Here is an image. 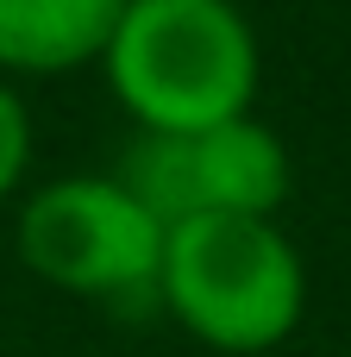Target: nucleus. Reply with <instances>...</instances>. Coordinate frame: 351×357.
<instances>
[{
	"label": "nucleus",
	"instance_id": "6",
	"mask_svg": "<svg viewBox=\"0 0 351 357\" xmlns=\"http://www.w3.org/2000/svg\"><path fill=\"white\" fill-rule=\"evenodd\" d=\"M25 157H31V119H25L19 94L0 82V201L19 188V176H25Z\"/></svg>",
	"mask_w": 351,
	"mask_h": 357
},
{
	"label": "nucleus",
	"instance_id": "2",
	"mask_svg": "<svg viewBox=\"0 0 351 357\" xmlns=\"http://www.w3.org/2000/svg\"><path fill=\"white\" fill-rule=\"evenodd\" d=\"M163 307L214 351H270L295 333L308 276L301 251L257 213H188L163 232Z\"/></svg>",
	"mask_w": 351,
	"mask_h": 357
},
{
	"label": "nucleus",
	"instance_id": "3",
	"mask_svg": "<svg viewBox=\"0 0 351 357\" xmlns=\"http://www.w3.org/2000/svg\"><path fill=\"white\" fill-rule=\"evenodd\" d=\"M19 257L69 295H157L163 226L113 176H69L25 201Z\"/></svg>",
	"mask_w": 351,
	"mask_h": 357
},
{
	"label": "nucleus",
	"instance_id": "4",
	"mask_svg": "<svg viewBox=\"0 0 351 357\" xmlns=\"http://www.w3.org/2000/svg\"><path fill=\"white\" fill-rule=\"evenodd\" d=\"M195 213H257L270 220L289 195V151L251 113H232L207 132H182Z\"/></svg>",
	"mask_w": 351,
	"mask_h": 357
},
{
	"label": "nucleus",
	"instance_id": "5",
	"mask_svg": "<svg viewBox=\"0 0 351 357\" xmlns=\"http://www.w3.org/2000/svg\"><path fill=\"white\" fill-rule=\"evenodd\" d=\"M126 0H0V69L63 75L107 50Z\"/></svg>",
	"mask_w": 351,
	"mask_h": 357
},
{
	"label": "nucleus",
	"instance_id": "1",
	"mask_svg": "<svg viewBox=\"0 0 351 357\" xmlns=\"http://www.w3.org/2000/svg\"><path fill=\"white\" fill-rule=\"evenodd\" d=\"M100 56L138 132H207L257 94V38L232 0H126Z\"/></svg>",
	"mask_w": 351,
	"mask_h": 357
}]
</instances>
